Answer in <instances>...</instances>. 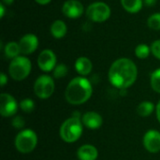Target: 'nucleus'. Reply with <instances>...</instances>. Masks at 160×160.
I'll list each match as a JSON object with an SVG mask.
<instances>
[{
  "instance_id": "obj_21",
  "label": "nucleus",
  "mask_w": 160,
  "mask_h": 160,
  "mask_svg": "<svg viewBox=\"0 0 160 160\" xmlns=\"http://www.w3.org/2000/svg\"><path fill=\"white\" fill-rule=\"evenodd\" d=\"M147 25L152 30L155 31L160 30V12H156L148 17Z\"/></svg>"
},
{
  "instance_id": "obj_4",
  "label": "nucleus",
  "mask_w": 160,
  "mask_h": 160,
  "mask_svg": "<svg viewBox=\"0 0 160 160\" xmlns=\"http://www.w3.org/2000/svg\"><path fill=\"white\" fill-rule=\"evenodd\" d=\"M31 69V61L26 56L20 55L11 60L8 67V73L13 80L22 81L29 76Z\"/></svg>"
},
{
  "instance_id": "obj_31",
  "label": "nucleus",
  "mask_w": 160,
  "mask_h": 160,
  "mask_svg": "<svg viewBox=\"0 0 160 160\" xmlns=\"http://www.w3.org/2000/svg\"><path fill=\"white\" fill-rule=\"evenodd\" d=\"M0 10H1V12H0V18H3L4 15H5V7H4L3 4H0Z\"/></svg>"
},
{
  "instance_id": "obj_1",
  "label": "nucleus",
  "mask_w": 160,
  "mask_h": 160,
  "mask_svg": "<svg viewBox=\"0 0 160 160\" xmlns=\"http://www.w3.org/2000/svg\"><path fill=\"white\" fill-rule=\"evenodd\" d=\"M108 78L115 88L126 90L133 85L138 78L137 66L129 58H118L111 65Z\"/></svg>"
},
{
  "instance_id": "obj_13",
  "label": "nucleus",
  "mask_w": 160,
  "mask_h": 160,
  "mask_svg": "<svg viewBox=\"0 0 160 160\" xmlns=\"http://www.w3.org/2000/svg\"><path fill=\"white\" fill-rule=\"evenodd\" d=\"M82 122L84 127L90 129H98L103 124L102 116L96 112H87L82 115Z\"/></svg>"
},
{
  "instance_id": "obj_22",
  "label": "nucleus",
  "mask_w": 160,
  "mask_h": 160,
  "mask_svg": "<svg viewBox=\"0 0 160 160\" xmlns=\"http://www.w3.org/2000/svg\"><path fill=\"white\" fill-rule=\"evenodd\" d=\"M150 83L153 90L160 94V68L153 71L150 77Z\"/></svg>"
},
{
  "instance_id": "obj_26",
  "label": "nucleus",
  "mask_w": 160,
  "mask_h": 160,
  "mask_svg": "<svg viewBox=\"0 0 160 160\" xmlns=\"http://www.w3.org/2000/svg\"><path fill=\"white\" fill-rule=\"evenodd\" d=\"M151 52L153 55L160 60V39L155 40L151 45Z\"/></svg>"
},
{
  "instance_id": "obj_7",
  "label": "nucleus",
  "mask_w": 160,
  "mask_h": 160,
  "mask_svg": "<svg viewBox=\"0 0 160 160\" xmlns=\"http://www.w3.org/2000/svg\"><path fill=\"white\" fill-rule=\"evenodd\" d=\"M54 81L49 75L39 76L34 83V92L35 95L40 99H47L51 98L54 92Z\"/></svg>"
},
{
  "instance_id": "obj_28",
  "label": "nucleus",
  "mask_w": 160,
  "mask_h": 160,
  "mask_svg": "<svg viewBox=\"0 0 160 160\" xmlns=\"http://www.w3.org/2000/svg\"><path fill=\"white\" fill-rule=\"evenodd\" d=\"M144 4L147 6V7H153L156 5L157 3V0H143Z\"/></svg>"
},
{
  "instance_id": "obj_6",
  "label": "nucleus",
  "mask_w": 160,
  "mask_h": 160,
  "mask_svg": "<svg viewBox=\"0 0 160 160\" xmlns=\"http://www.w3.org/2000/svg\"><path fill=\"white\" fill-rule=\"evenodd\" d=\"M111 8L104 2H94L86 8L87 18L94 22H104L111 17Z\"/></svg>"
},
{
  "instance_id": "obj_9",
  "label": "nucleus",
  "mask_w": 160,
  "mask_h": 160,
  "mask_svg": "<svg viewBox=\"0 0 160 160\" xmlns=\"http://www.w3.org/2000/svg\"><path fill=\"white\" fill-rule=\"evenodd\" d=\"M38 66L44 72H50L56 67V55L53 51L45 49L38 56Z\"/></svg>"
},
{
  "instance_id": "obj_20",
  "label": "nucleus",
  "mask_w": 160,
  "mask_h": 160,
  "mask_svg": "<svg viewBox=\"0 0 160 160\" xmlns=\"http://www.w3.org/2000/svg\"><path fill=\"white\" fill-rule=\"evenodd\" d=\"M151 52V47L147 44H139L135 48V54L140 59H146Z\"/></svg>"
},
{
  "instance_id": "obj_5",
  "label": "nucleus",
  "mask_w": 160,
  "mask_h": 160,
  "mask_svg": "<svg viewBox=\"0 0 160 160\" xmlns=\"http://www.w3.org/2000/svg\"><path fill=\"white\" fill-rule=\"evenodd\" d=\"M15 148L22 154H29L38 144V135L32 129H23L20 131L14 141Z\"/></svg>"
},
{
  "instance_id": "obj_8",
  "label": "nucleus",
  "mask_w": 160,
  "mask_h": 160,
  "mask_svg": "<svg viewBox=\"0 0 160 160\" xmlns=\"http://www.w3.org/2000/svg\"><path fill=\"white\" fill-rule=\"evenodd\" d=\"M19 104L16 99L8 93H2L0 96V113L3 117L14 116L18 111Z\"/></svg>"
},
{
  "instance_id": "obj_29",
  "label": "nucleus",
  "mask_w": 160,
  "mask_h": 160,
  "mask_svg": "<svg viewBox=\"0 0 160 160\" xmlns=\"http://www.w3.org/2000/svg\"><path fill=\"white\" fill-rule=\"evenodd\" d=\"M156 113H157V119L158 120V122L160 123V100L159 102L158 103L157 107H156Z\"/></svg>"
},
{
  "instance_id": "obj_23",
  "label": "nucleus",
  "mask_w": 160,
  "mask_h": 160,
  "mask_svg": "<svg viewBox=\"0 0 160 160\" xmlns=\"http://www.w3.org/2000/svg\"><path fill=\"white\" fill-rule=\"evenodd\" d=\"M19 108L25 113H30L35 110V102L31 98H24L19 103Z\"/></svg>"
},
{
  "instance_id": "obj_27",
  "label": "nucleus",
  "mask_w": 160,
  "mask_h": 160,
  "mask_svg": "<svg viewBox=\"0 0 160 160\" xmlns=\"http://www.w3.org/2000/svg\"><path fill=\"white\" fill-rule=\"evenodd\" d=\"M7 82H8V77L4 72H2L1 75H0V84H1V86L2 87L5 86Z\"/></svg>"
},
{
  "instance_id": "obj_17",
  "label": "nucleus",
  "mask_w": 160,
  "mask_h": 160,
  "mask_svg": "<svg viewBox=\"0 0 160 160\" xmlns=\"http://www.w3.org/2000/svg\"><path fill=\"white\" fill-rule=\"evenodd\" d=\"M4 53L7 58L11 60L20 56L19 54L21 53V50H20L19 42H15V41L8 42L4 47Z\"/></svg>"
},
{
  "instance_id": "obj_11",
  "label": "nucleus",
  "mask_w": 160,
  "mask_h": 160,
  "mask_svg": "<svg viewBox=\"0 0 160 160\" xmlns=\"http://www.w3.org/2000/svg\"><path fill=\"white\" fill-rule=\"evenodd\" d=\"M21 53L28 55L36 52L38 47V38L35 34H25L19 40Z\"/></svg>"
},
{
  "instance_id": "obj_19",
  "label": "nucleus",
  "mask_w": 160,
  "mask_h": 160,
  "mask_svg": "<svg viewBox=\"0 0 160 160\" xmlns=\"http://www.w3.org/2000/svg\"><path fill=\"white\" fill-rule=\"evenodd\" d=\"M156 110L155 105L150 101H142L137 107V113L142 117L150 116Z\"/></svg>"
},
{
  "instance_id": "obj_10",
  "label": "nucleus",
  "mask_w": 160,
  "mask_h": 160,
  "mask_svg": "<svg viewBox=\"0 0 160 160\" xmlns=\"http://www.w3.org/2000/svg\"><path fill=\"white\" fill-rule=\"evenodd\" d=\"M143 146L152 154H157L160 151V132L156 129L148 130L143 136Z\"/></svg>"
},
{
  "instance_id": "obj_2",
  "label": "nucleus",
  "mask_w": 160,
  "mask_h": 160,
  "mask_svg": "<svg viewBox=\"0 0 160 160\" xmlns=\"http://www.w3.org/2000/svg\"><path fill=\"white\" fill-rule=\"evenodd\" d=\"M93 94V87L88 79L82 76L73 78L65 91V98L71 105H82L87 102Z\"/></svg>"
},
{
  "instance_id": "obj_30",
  "label": "nucleus",
  "mask_w": 160,
  "mask_h": 160,
  "mask_svg": "<svg viewBox=\"0 0 160 160\" xmlns=\"http://www.w3.org/2000/svg\"><path fill=\"white\" fill-rule=\"evenodd\" d=\"M38 4H39V5H47V4H49L52 0H35Z\"/></svg>"
},
{
  "instance_id": "obj_3",
  "label": "nucleus",
  "mask_w": 160,
  "mask_h": 160,
  "mask_svg": "<svg viewBox=\"0 0 160 160\" xmlns=\"http://www.w3.org/2000/svg\"><path fill=\"white\" fill-rule=\"evenodd\" d=\"M82 116L78 112H75L73 115L65 120L59 129L60 138L68 143H73L77 142L82 135Z\"/></svg>"
},
{
  "instance_id": "obj_25",
  "label": "nucleus",
  "mask_w": 160,
  "mask_h": 160,
  "mask_svg": "<svg viewBox=\"0 0 160 160\" xmlns=\"http://www.w3.org/2000/svg\"><path fill=\"white\" fill-rule=\"evenodd\" d=\"M11 125L14 128H17V129H22L23 127H24V119L20 116V115H16L12 118V121H11Z\"/></svg>"
},
{
  "instance_id": "obj_12",
  "label": "nucleus",
  "mask_w": 160,
  "mask_h": 160,
  "mask_svg": "<svg viewBox=\"0 0 160 160\" xmlns=\"http://www.w3.org/2000/svg\"><path fill=\"white\" fill-rule=\"evenodd\" d=\"M83 5L78 0H67L62 7L63 14L70 19H77L83 13Z\"/></svg>"
},
{
  "instance_id": "obj_24",
  "label": "nucleus",
  "mask_w": 160,
  "mask_h": 160,
  "mask_svg": "<svg viewBox=\"0 0 160 160\" xmlns=\"http://www.w3.org/2000/svg\"><path fill=\"white\" fill-rule=\"evenodd\" d=\"M68 67L65 64L61 63V64L56 65V67L52 70V76L55 79H62L66 77V75L68 74Z\"/></svg>"
},
{
  "instance_id": "obj_32",
  "label": "nucleus",
  "mask_w": 160,
  "mask_h": 160,
  "mask_svg": "<svg viewBox=\"0 0 160 160\" xmlns=\"http://www.w3.org/2000/svg\"><path fill=\"white\" fill-rule=\"evenodd\" d=\"M13 1H14V0H2V2H3L4 4H6V5H10Z\"/></svg>"
},
{
  "instance_id": "obj_14",
  "label": "nucleus",
  "mask_w": 160,
  "mask_h": 160,
  "mask_svg": "<svg viewBox=\"0 0 160 160\" xmlns=\"http://www.w3.org/2000/svg\"><path fill=\"white\" fill-rule=\"evenodd\" d=\"M77 157L79 160H97L98 151L92 144H83L78 149Z\"/></svg>"
},
{
  "instance_id": "obj_15",
  "label": "nucleus",
  "mask_w": 160,
  "mask_h": 160,
  "mask_svg": "<svg viewBox=\"0 0 160 160\" xmlns=\"http://www.w3.org/2000/svg\"><path fill=\"white\" fill-rule=\"evenodd\" d=\"M93 64L88 57L81 56L75 61V69L82 77L89 75L92 71Z\"/></svg>"
},
{
  "instance_id": "obj_16",
  "label": "nucleus",
  "mask_w": 160,
  "mask_h": 160,
  "mask_svg": "<svg viewBox=\"0 0 160 160\" xmlns=\"http://www.w3.org/2000/svg\"><path fill=\"white\" fill-rule=\"evenodd\" d=\"M50 31H51L52 36L54 38L60 39V38H63L66 36V34L68 32V26H67V24H66V22L64 21L55 20L52 23Z\"/></svg>"
},
{
  "instance_id": "obj_18",
  "label": "nucleus",
  "mask_w": 160,
  "mask_h": 160,
  "mask_svg": "<svg viewBox=\"0 0 160 160\" xmlns=\"http://www.w3.org/2000/svg\"><path fill=\"white\" fill-rule=\"evenodd\" d=\"M123 8L129 13H138L142 8V0H121Z\"/></svg>"
}]
</instances>
